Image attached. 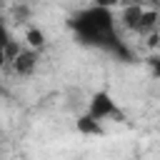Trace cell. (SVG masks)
Returning <instances> with one entry per match:
<instances>
[{
    "mask_svg": "<svg viewBox=\"0 0 160 160\" xmlns=\"http://www.w3.org/2000/svg\"><path fill=\"white\" fill-rule=\"evenodd\" d=\"M68 25L80 45L112 52L120 60H130V50L125 48V42L118 35V20L110 8H100V5L82 8L70 15Z\"/></svg>",
    "mask_w": 160,
    "mask_h": 160,
    "instance_id": "cell-1",
    "label": "cell"
},
{
    "mask_svg": "<svg viewBox=\"0 0 160 160\" xmlns=\"http://www.w3.org/2000/svg\"><path fill=\"white\" fill-rule=\"evenodd\" d=\"M158 20H160V15L155 10L142 8L140 2H130L120 10V25L135 35H150L158 28Z\"/></svg>",
    "mask_w": 160,
    "mask_h": 160,
    "instance_id": "cell-2",
    "label": "cell"
},
{
    "mask_svg": "<svg viewBox=\"0 0 160 160\" xmlns=\"http://www.w3.org/2000/svg\"><path fill=\"white\" fill-rule=\"evenodd\" d=\"M88 112L95 120H100V122H105V120H122V110L118 108L115 98L110 92H105V90L92 92V98L88 102Z\"/></svg>",
    "mask_w": 160,
    "mask_h": 160,
    "instance_id": "cell-3",
    "label": "cell"
},
{
    "mask_svg": "<svg viewBox=\"0 0 160 160\" xmlns=\"http://www.w3.org/2000/svg\"><path fill=\"white\" fill-rule=\"evenodd\" d=\"M38 60H40V52L32 50V48H25V50H20V55L12 60V70H15L20 78H28V75L35 72Z\"/></svg>",
    "mask_w": 160,
    "mask_h": 160,
    "instance_id": "cell-4",
    "label": "cell"
},
{
    "mask_svg": "<svg viewBox=\"0 0 160 160\" xmlns=\"http://www.w3.org/2000/svg\"><path fill=\"white\" fill-rule=\"evenodd\" d=\"M75 128L80 135H102V122L95 120L90 112H82L78 120H75Z\"/></svg>",
    "mask_w": 160,
    "mask_h": 160,
    "instance_id": "cell-5",
    "label": "cell"
},
{
    "mask_svg": "<svg viewBox=\"0 0 160 160\" xmlns=\"http://www.w3.org/2000/svg\"><path fill=\"white\" fill-rule=\"evenodd\" d=\"M25 42H28V48H32V50H42V48H45V32H42L40 28H30V30L25 32Z\"/></svg>",
    "mask_w": 160,
    "mask_h": 160,
    "instance_id": "cell-6",
    "label": "cell"
},
{
    "mask_svg": "<svg viewBox=\"0 0 160 160\" xmlns=\"http://www.w3.org/2000/svg\"><path fill=\"white\" fill-rule=\"evenodd\" d=\"M10 42H12V35H10V30H8L5 20H0V48H8Z\"/></svg>",
    "mask_w": 160,
    "mask_h": 160,
    "instance_id": "cell-7",
    "label": "cell"
},
{
    "mask_svg": "<svg viewBox=\"0 0 160 160\" xmlns=\"http://www.w3.org/2000/svg\"><path fill=\"white\" fill-rule=\"evenodd\" d=\"M148 65H150V75L160 80V55H155V58H150V60H148Z\"/></svg>",
    "mask_w": 160,
    "mask_h": 160,
    "instance_id": "cell-8",
    "label": "cell"
},
{
    "mask_svg": "<svg viewBox=\"0 0 160 160\" xmlns=\"http://www.w3.org/2000/svg\"><path fill=\"white\" fill-rule=\"evenodd\" d=\"M118 2H120V0H92V5H100V8H110V10H112Z\"/></svg>",
    "mask_w": 160,
    "mask_h": 160,
    "instance_id": "cell-9",
    "label": "cell"
},
{
    "mask_svg": "<svg viewBox=\"0 0 160 160\" xmlns=\"http://www.w3.org/2000/svg\"><path fill=\"white\" fill-rule=\"evenodd\" d=\"M10 60H8V52H5V48H0V68H5Z\"/></svg>",
    "mask_w": 160,
    "mask_h": 160,
    "instance_id": "cell-10",
    "label": "cell"
}]
</instances>
